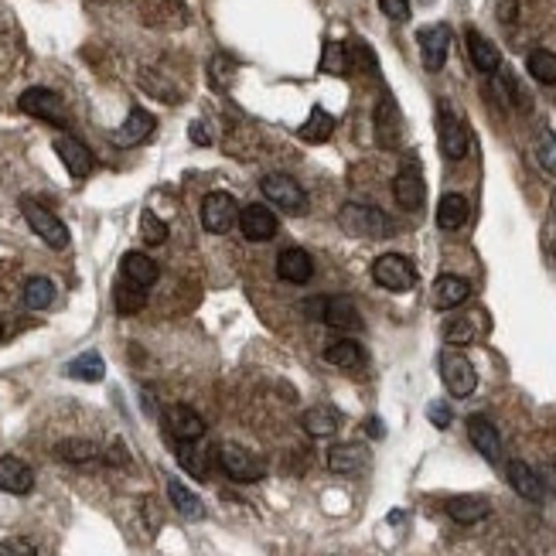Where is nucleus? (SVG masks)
<instances>
[{"instance_id": "nucleus-1", "label": "nucleus", "mask_w": 556, "mask_h": 556, "mask_svg": "<svg viewBox=\"0 0 556 556\" xmlns=\"http://www.w3.org/2000/svg\"><path fill=\"white\" fill-rule=\"evenodd\" d=\"M338 226L355 236V239H386L393 232V219L376 205H359V202H348L338 212Z\"/></svg>"}, {"instance_id": "nucleus-2", "label": "nucleus", "mask_w": 556, "mask_h": 556, "mask_svg": "<svg viewBox=\"0 0 556 556\" xmlns=\"http://www.w3.org/2000/svg\"><path fill=\"white\" fill-rule=\"evenodd\" d=\"M215 458H219V468L232 481H239V485H253V481L263 478V471H267L263 461L256 458L250 447H243V444H219Z\"/></svg>"}, {"instance_id": "nucleus-3", "label": "nucleus", "mask_w": 556, "mask_h": 556, "mask_svg": "<svg viewBox=\"0 0 556 556\" xmlns=\"http://www.w3.org/2000/svg\"><path fill=\"white\" fill-rule=\"evenodd\" d=\"M21 212H24L31 232L38 236L45 246H52V250H65V246H69V229H65V222H62L58 215H52L45 205H38L35 198H21Z\"/></svg>"}, {"instance_id": "nucleus-4", "label": "nucleus", "mask_w": 556, "mask_h": 556, "mask_svg": "<svg viewBox=\"0 0 556 556\" xmlns=\"http://www.w3.org/2000/svg\"><path fill=\"white\" fill-rule=\"evenodd\" d=\"M441 379L454 400H464V396H471L478 389V372H475L471 359L454 352V348H447L441 355Z\"/></svg>"}, {"instance_id": "nucleus-5", "label": "nucleus", "mask_w": 556, "mask_h": 556, "mask_svg": "<svg viewBox=\"0 0 556 556\" xmlns=\"http://www.w3.org/2000/svg\"><path fill=\"white\" fill-rule=\"evenodd\" d=\"M372 280L379 287L393 290V294H406V290H413V284H417V267L406 256H400V253H383L372 263Z\"/></svg>"}, {"instance_id": "nucleus-6", "label": "nucleus", "mask_w": 556, "mask_h": 556, "mask_svg": "<svg viewBox=\"0 0 556 556\" xmlns=\"http://www.w3.org/2000/svg\"><path fill=\"white\" fill-rule=\"evenodd\" d=\"M437 137H441V151L447 161H464L468 157V127L464 120L454 113V106L444 99L437 106Z\"/></svg>"}, {"instance_id": "nucleus-7", "label": "nucleus", "mask_w": 556, "mask_h": 556, "mask_svg": "<svg viewBox=\"0 0 556 556\" xmlns=\"http://www.w3.org/2000/svg\"><path fill=\"white\" fill-rule=\"evenodd\" d=\"M260 188H263L267 202H273L277 209H284L287 215H307V195L290 174H267L260 181Z\"/></svg>"}, {"instance_id": "nucleus-8", "label": "nucleus", "mask_w": 556, "mask_h": 556, "mask_svg": "<svg viewBox=\"0 0 556 556\" xmlns=\"http://www.w3.org/2000/svg\"><path fill=\"white\" fill-rule=\"evenodd\" d=\"M21 113L35 116V120H45V123H52V127H65V103L58 93L52 89H45V86H31V89H24L18 99Z\"/></svg>"}, {"instance_id": "nucleus-9", "label": "nucleus", "mask_w": 556, "mask_h": 556, "mask_svg": "<svg viewBox=\"0 0 556 556\" xmlns=\"http://www.w3.org/2000/svg\"><path fill=\"white\" fill-rule=\"evenodd\" d=\"M236 219H239V205H236V198L229 192H209L202 198V226H205V232L222 236V232H229L236 226Z\"/></svg>"}, {"instance_id": "nucleus-10", "label": "nucleus", "mask_w": 556, "mask_h": 556, "mask_svg": "<svg viewBox=\"0 0 556 556\" xmlns=\"http://www.w3.org/2000/svg\"><path fill=\"white\" fill-rule=\"evenodd\" d=\"M393 198L400 202V209L417 212L427 198V188H423V174H420V161L417 157H406L400 164V171L393 178Z\"/></svg>"}, {"instance_id": "nucleus-11", "label": "nucleus", "mask_w": 556, "mask_h": 556, "mask_svg": "<svg viewBox=\"0 0 556 556\" xmlns=\"http://www.w3.org/2000/svg\"><path fill=\"white\" fill-rule=\"evenodd\" d=\"M277 229H280V222H277L273 209H267V205L253 202V205H243V209H239V232H243L250 243H270V239L277 236Z\"/></svg>"}, {"instance_id": "nucleus-12", "label": "nucleus", "mask_w": 556, "mask_h": 556, "mask_svg": "<svg viewBox=\"0 0 556 556\" xmlns=\"http://www.w3.org/2000/svg\"><path fill=\"white\" fill-rule=\"evenodd\" d=\"M164 427H168V434L174 437V444H188L205 437V420L185 403H174L164 410Z\"/></svg>"}, {"instance_id": "nucleus-13", "label": "nucleus", "mask_w": 556, "mask_h": 556, "mask_svg": "<svg viewBox=\"0 0 556 556\" xmlns=\"http://www.w3.org/2000/svg\"><path fill=\"white\" fill-rule=\"evenodd\" d=\"M447 48H451V28L447 24H434L420 31V58L427 72H441L447 62Z\"/></svg>"}, {"instance_id": "nucleus-14", "label": "nucleus", "mask_w": 556, "mask_h": 556, "mask_svg": "<svg viewBox=\"0 0 556 556\" xmlns=\"http://www.w3.org/2000/svg\"><path fill=\"white\" fill-rule=\"evenodd\" d=\"M328 328L338 331H362V314L352 297H321V314H318Z\"/></svg>"}, {"instance_id": "nucleus-15", "label": "nucleus", "mask_w": 556, "mask_h": 556, "mask_svg": "<svg viewBox=\"0 0 556 556\" xmlns=\"http://www.w3.org/2000/svg\"><path fill=\"white\" fill-rule=\"evenodd\" d=\"M468 437L475 444V451H478L485 461H492V464H499L502 461V437L499 430H495V423L488 420V417H468Z\"/></svg>"}, {"instance_id": "nucleus-16", "label": "nucleus", "mask_w": 556, "mask_h": 556, "mask_svg": "<svg viewBox=\"0 0 556 556\" xmlns=\"http://www.w3.org/2000/svg\"><path fill=\"white\" fill-rule=\"evenodd\" d=\"M31 488H35L31 464H24L14 454H4L0 458V492H7V495H28Z\"/></svg>"}, {"instance_id": "nucleus-17", "label": "nucleus", "mask_w": 556, "mask_h": 556, "mask_svg": "<svg viewBox=\"0 0 556 556\" xmlns=\"http://www.w3.org/2000/svg\"><path fill=\"white\" fill-rule=\"evenodd\" d=\"M55 154L62 157L65 171L72 174V178H86V174H93V168H96L93 151H89L82 140H76V137H58V140H55Z\"/></svg>"}, {"instance_id": "nucleus-18", "label": "nucleus", "mask_w": 556, "mask_h": 556, "mask_svg": "<svg viewBox=\"0 0 556 556\" xmlns=\"http://www.w3.org/2000/svg\"><path fill=\"white\" fill-rule=\"evenodd\" d=\"M277 277L284 284H307L314 277V263H311V256L301 246H287L277 256Z\"/></svg>"}, {"instance_id": "nucleus-19", "label": "nucleus", "mask_w": 556, "mask_h": 556, "mask_svg": "<svg viewBox=\"0 0 556 556\" xmlns=\"http://www.w3.org/2000/svg\"><path fill=\"white\" fill-rule=\"evenodd\" d=\"M365 464H369L365 444H335L328 451V471H335V475H359Z\"/></svg>"}, {"instance_id": "nucleus-20", "label": "nucleus", "mask_w": 556, "mask_h": 556, "mask_svg": "<svg viewBox=\"0 0 556 556\" xmlns=\"http://www.w3.org/2000/svg\"><path fill=\"white\" fill-rule=\"evenodd\" d=\"M444 512L454 519L458 526H475L481 519H488L492 502L481 499V495H454V499L444 502Z\"/></svg>"}, {"instance_id": "nucleus-21", "label": "nucleus", "mask_w": 556, "mask_h": 556, "mask_svg": "<svg viewBox=\"0 0 556 556\" xmlns=\"http://www.w3.org/2000/svg\"><path fill=\"white\" fill-rule=\"evenodd\" d=\"M505 475H509V485H512V488H516L526 502H543L546 499V485H543V478H539L526 461H509Z\"/></svg>"}, {"instance_id": "nucleus-22", "label": "nucleus", "mask_w": 556, "mask_h": 556, "mask_svg": "<svg viewBox=\"0 0 556 556\" xmlns=\"http://www.w3.org/2000/svg\"><path fill=\"white\" fill-rule=\"evenodd\" d=\"M471 297V284L464 277H454V273H444L434 280V307L437 311H454L464 301Z\"/></svg>"}, {"instance_id": "nucleus-23", "label": "nucleus", "mask_w": 556, "mask_h": 556, "mask_svg": "<svg viewBox=\"0 0 556 556\" xmlns=\"http://www.w3.org/2000/svg\"><path fill=\"white\" fill-rule=\"evenodd\" d=\"M120 270H123V280H130V284H137V287L151 290L157 280H161V267L154 263L147 253H127L123 256V263H120Z\"/></svg>"}, {"instance_id": "nucleus-24", "label": "nucleus", "mask_w": 556, "mask_h": 556, "mask_svg": "<svg viewBox=\"0 0 556 556\" xmlns=\"http://www.w3.org/2000/svg\"><path fill=\"white\" fill-rule=\"evenodd\" d=\"M151 134H154V116L147 113V110L134 106L130 116L123 120V127L113 134V144L116 147H137V144H144Z\"/></svg>"}, {"instance_id": "nucleus-25", "label": "nucleus", "mask_w": 556, "mask_h": 556, "mask_svg": "<svg viewBox=\"0 0 556 556\" xmlns=\"http://www.w3.org/2000/svg\"><path fill=\"white\" fill-rule=\"evenodd\" d=\"M468 55H471V65L478 69L481 76H495V72L502 69L499 48H495L488 38H481L475 28L468 31Z\"/></svg>"}, {"instance_id": "nucleus-26", "label": "nucleus", "mask_w": 556, "mask_h": 556, "mask_svg": "<svg viewBox=\"0 0 556 556\" xmlns=\"http://www.w3.org/2000/svg\"><path fill=\"white\" fill-rule=\"evenodd\" d=\"M376 137L383 147H400V110L389 96H383L376 106Z\"/></svg>"}, {"instance_id": "nucleus-27", "label": "nucleus", "mask_w": 556, "mask_h": 556, "mask_svg": "<svg viewBox=\"0 0 556 556\" xmlns=\"http://www.w3.org/2000/svg\"><path fill=\"white\" fill-rule=\"evenodd\" d=\"M301 423H304V430L311 437H335L338 427H342V417L331 406H311V410H304Z\"/></svg>"}, {"instance_id": "nucleus-28", "label": "nucleus", "mask_w": 556, "mask_h": 556, "mask_svg": "<svg viewBox=\"0 0 556 556\" xmlns=\"http://www.w3.org/2000/svg\"><path fill=\"white\" fill-rule=\"evenodd\" d=\"M464 222H468V198L447 192L441 202H437V226H441L444 232H454V229H461Z\"/></svg>"}, {"instance_id": "nucleus-29", "label": "nucleus", "mask_w": 556, "mask_h": 556, "mask_svg": "<svg viewBox=\"0 0 556 556\" xmlns=\"http://www.w3.org/2000/svg\"><path fill=\"white\" fill-rule=\"evenodd\" d=\"M65 376H72V379H79V383H103L106 362H103L99 352H82V355H76L72 362L65 365Z\"/></svg>"}, {"instance_id": "nucleus-30", "label": "nucleus", "mask_w": 556, "mask_h": 556, "mask_svg": "<svg viewBox=\"0 0 556 556\" xmlns=\"http://www.w3.org/2000/svg\"><path fill=\"white\" fill-rule=\"evenodd\" d=\"M325 362L338 365V369H362L365 365V352L355 338H338L325 348Z\"/></svg>"}, {"instance_id": "nucleus-31", "label": "nucleus", "mask_w": 556, "mask_h": 556, "mask_svg": "<svg viewBox=\"0 0 556 556\" xmlns=\"http://www.w3.org/2000/svg\"><path fill=\"white\" fill-rule=\"evenodd\" d=\"M168 499L181 512V519H205V505L195 495L188 485H181L178 478H168Z\"/></svg>"}, {"instance_id": "nucleus-32", "label": "nucleus", "mask_w": 556, "mask_h": 556, "mask_svg": "<svg viewBox=\"0 0 556 556\" xmlns=\"http://www.w3.org/2000/svg\"><path fill=\"white\" fill-rule=\"evenodd\" d=\"M55 454L65 461V464H93V461L103 458L99 444L86 441V437H69V441H62L55 447Z\"/></svg>"}, {"instance_id": "nucleus-33", "label": "nucleus", "mask_w": 556, "mask_h": 556, "mask_svg": "<svg viewBox=\"0 0 556 556\" xmlns=\"http://www.w3.org/2000/svg\"><path fill=\"white\" fill-rule=\"evenodd\" d=\"M331 134H335V116H328L325 110H311V116L304 120V127L297 130V137L307 140V144H325Z\"/></svg>"}, {"instance_id": "nucleus-34", "label": "nucleus", "mask_w": 556, "mask_h": 556, "mask_svg": "<svg viewBox=\"0 0 556 556\" xmlns=\"http://www.w3.org/2000/svg\"><path fill=\"white\" fill-rule=\"evenodd\" d=\"M113 304L120 314H137V311L147 307V290L130 284V280H120L113 290Z\"/></svg>"}, {"instance_id": "nucleus-35", "label": "nucleus", "mask_w": 556, "mask_h": 556, "mask_svg": "<svg viewBox=\"0 0 556 556\" xmlns=\"http://www.w3.org/2000/svg\"><path fill=\"white\" fill-rule=\"evenodd\" d=\"M52 301H55V284L48 277H31L24 284V304L31 311H45V307H52Z\"/></svg>"}, {"instance_id": "nucleus-36", "label": "nucleus", "mask_w": 556, "mask_h": 556, "mask_svg": "<svg viewBox=\"0 0 556 556\" xmlns=\"http://www.w3.org/2000/svg\"><path fill=\"white\" fill-rule=\"evenodd\" d=\"M526 69H529V76L543 82V86H553L556 82V55L553 52H546V48H536V52H529L526 58Z\"/></svg>"}, {"instance_id": "nucleus-37", "label": "nucleus", "mask_w": 556, "mask_h": 556, "mask_svg": "<svg viewBox=\"0 0 556 556\" xmlns=\"http://www.w3.org/2000/svg\"><path fill=\"white\" fill-rule=\"evenodd\" d=\"M321 69L325 72H331V76H348L352 72V48H345V45H328L325 48V62H321Z\"/></svg>"}, {"instance_id": "nucleus-38", "label": "nucleus", "mask_w": 556, "mask_h": 556, "mask_svg": "<svg viewBox=\"0 0 556 556\" xmlns=\"http://www.w3.org/2000/svg\"><path fill=\"white\" fill-rule=\"evenodd\" d=\"M198 441H188V444H178V461L185 464V471L195 475V478H205L209 475V468H205V454L195 447Z\"/></svg>"}, {"instance_id": "nucleus-39", "label": "nucleus", "mask_w": 556, "mask_h": 556, "mask_svg": "<svg viewBox=\"0 0 556 556\" xmlns=\"http://www.w3.org/2000/svg\"><path fill=\"white\" fill-rule=\"evenodd\" d=\"M475 318V314H471ZM471 318H458V321H451L447 331H444V338H447V345H471L475 338H478V328Z\"/></svg>"}, {"instance_id": "nucleus-40", "label": "nucleus", "mask_w": 556, "mask_h": 556, "mask_svg": "<svg viewBox=\"0 0 556 556\" xmlns=\"http://www.w3.org/2000/svg\"><path fill=\"white\" fill-rule=\"evenodd\" d=\"M536 161L543 164V171L556 178V134L553 130H543L536 140Z\"/></svg>"}, {"instance_id": "nucleus-41", "label": "nucleus", "mask_w": 556, "mask_h": 556, "mask_svg": "<svg viewBox=\"0 0 556 556\" xmlns=\"http://www.w3.org/2000/svg\"><path fill=\"white\" fill-rule=\"evenodd\" d=\"M140 236L151 243V246H161L168 239V222H161L154 212H144L140 215Z\"/></svg>"}, {"instance_id": "nucleus-42", "label": "nucleus", "mask_w": 556, "mask_h": 556, "mask_svg": "<svg viewBox=\"0 0 556 556\" xmlns=\"http://www.w3.org/2000/svg\"><path fill=\"white\" fill-rule=\"evenodd\" d=\"M379 7L389 21H410V0H379Z\"/></svg>"}, {"instance_id": "nucleus-43", "label": "nucleus", "mask_w": 556, "mask_h": 556, "mask_svg": "<svg viewBox=\"0 0 556 556\" xmlns=\"http://www.w3.org/2000/svg\"><path fill=\"white\" fill-rule=\"evenodd\" d=\"M427 417H430V423H434V427H441V430H447V427H451V410H447V403H444V400H434V403L427 406Z\"/></svg>"}, {"instance_id": "nucleus-44", "label": "nucleus", "mask_w": 556, "mask_h": 556, "mask_svg": "<svg viewBox=\"0 0 556 556\" xmlns=\"http://www.w3.org/2000/svg\"><path fill=\"white\" fill-rule=\"evenodd\" d=\"M0 546H4L11 556H38V550H35L31 539H7V543H0Z\"/></svg>"}, {"instance_id": "nucleus-45", "label": "nucleus", "mask_w": 556, "mask_h": 556, "mask_svg": "<svg viewBox=\"0 0 556 556\" xmlns=\"http://www.w3.org/2000/svg\"><path fill=\"white\" fill-rule=\"evenodd\" d=\"M103 458L110 461L113 468H127V464H130V454H127V447H123V444H120V441L110 444V451H106Z\"/></svg>"}, {"instance_id": "nucleus-46", "label": "nucleus", "mask_w": 556, "mask_h": 556, "mask_svg": "<svg viewBox=\"0 0 556 556\" xmlns=\"http://www.w3.org/2000/svg\"><path fill=\"white\" fill-rule=\"evenodd\" d=\"M188 134H192V140H195V144H198V147H205V144H209V140H212L209 130H205V123H202V120H195L192 130H188Z\"/></svg>"}, {"instance_id": "nucleus-47", "label": "nucleus", "mask_w": 556, "mask_h": 556, "mask_svg": "<svg viewBox=\"0 0 556 556\" xmlns=\"http://www.w3.org/2000/svg\"><path fill=\"white\" fill-rule=\"evenodd\" d=\"M365 430H369V437H376V441H379V437L386 434L383 420H379V417H369V420H365Z\"/></svg>"}, {"instance_id": "nucleus-48", "label": "nucleus", "mask_w": 556, "mask_h": 556, "mask_svg": "<svg viewBox=\"0 0 556 556\" xmlns=\"http://www.w3.org/2000/svg\"><path fill=\"white\" fill-rule=\"evenodd\" d=\"M0 556H11V553H7V550H4V546H0Z\"/></svg>"}, {"instance_id": "nucleus-49", "label": "nucleus", "mask_w": 556, "mask_h": 556, "mask_svg": "<svg viewBox=\"0 0 556 556\" xmlns=\"http://www.w3.org/2000/svg\"><path fill=\"white\" fill-rule=\"evenodd\" d=\"M0 338H4V325H0Z\"/></svg>"}, {"instance_id": "nucleus-50", "label": "nucleus", "mask_w": 556, "mask_h": 556, "mask_svg": "<svg viewBox=\"0 0 556 556\" xmlns=\"http://www.w3.org/2000/svg\"><path fill=\"white\" fill-rule=\"evenodd\" d=\"M553 205H556V198H553Z\"/></svg>"}]
</instances>
